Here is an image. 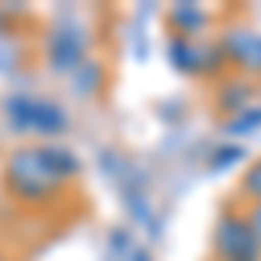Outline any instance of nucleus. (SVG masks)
<instances>
[{
  "label": "nucleus",
  "instance_id": "obj_1",
  "mask_svg": "<svg viewBox=\"0 0 261 261\" xmlns=\"http://www.w3.org/2000/svg\"><path fill=\"white\" fill-rule=\"evenodd\" d=\"M73 171H77V157L66 153L63 146H24L7 161V185L21 199L42 202Z\"/></svg>",
  "mask_w": 261,
  "mask_h": 261
},
{
  "label": "nucleus",
  "instance_id": "obj_2",
  "mask_svg": "<svg viewBox=\"0 0 261 261\" xmlns=\"http://www.w3.org/2000/svg\"><path fill=\"white\" fill-rule=\"evenodd\" d=\"M7 115H11V125L14 129H24V133H42V136H53V133H63L66 129V115H63L60 105L42 98H7Z\"/></svg>",
  "mask_w": 261,
  "mask_h": 261
},
{
  "label": "nucleus",
  "instance_id": "obj_3",
  "mask_svg": "<svg viewBox=\"0 0 261 261\" xmlns=\"http://www.w3.org/2000/svg\"><path fill=\"white\" fill-rule=\"evenodd\" d=\"M216 251L223 261H261V241L251 223L226 213L216 226Z\"/></svg>",
  "mask_w": 261,
  "mask_h": 261
},
{
  "label": "nucleus",
  "instance_id": "obj_4",
  "mask_svg": "<svg viewBox=\"0 0 261 261\" xmlns=\"http://www.w3.org/2000/svg\"><path fill=\"white\" fill-rule=\"evenodd\" d=\"M87 53V35L81 24H56L49 35V63L56 70H77Z\"/></svg>",
  "mask_w": 261,
  "mask_h": 261
},
{
  "label": "nucleus",
  "instance_id": "obj_5",
  "mask_svg": "<svg viewBox=\"0 0 261 261\" xmlns=\"http://www.w3.org/2000/svg\"><path fill=\"white\" fill-rule=\"evenodd\" d=\"M223 53H226V60H233L237 66L251 70V73H261V32H251V28L226 32Z\"/></svg>",
  "mask_w": 261,
  "mask_h": 261
},
{
  "label": "nucleus",
  "instance_id": "obj_6",
  "mask_svg": "<svg viewBox=\"0 0 261 261\" xmlns=\"http://www.w3.org/2000/svg\"><path fill=\"white\" fill-rule=\"evenodd\" d=\"M171 63L178 66V70H185V73H199V70H209L213 63H209V56L216 60L220 53L216 49H205V45H195L192 39H185V35H178V39L171 42Z\"/></svg>",
  "mask_w": 261,
  "mask_h": 261
},
{
  "label": "nucleus",
  "instance_id": "obj_7",
  "mask_svg": "<svg viewBox=\"0 0 261 261\" xmlns=\"http://www.w3.org/2000/svg\"><path fill=\"white\" fill-rule=\"evenodd\" d=\"M105 261H150V254H146V251H143V247L133 241L125 230H115V233L108 237Z\"/></svg>",
  "mask_w": 261,
  "mask_h": 261
},
{
  "label": "nucleus",
  "instance_id": "obj_8",
  "mask_svg": "<svg viewBox=\"0 0 261 261\" xmlns=\"http://www.w3.org/2000/svg\"><path fill=\"white\" fill-rule=\"evenodd\" d=\"M171 24H174L178 32H185V39H188V35H195L202 24H205V11L195 7V4H178V7L171 11Z\"/></svg>",
  "mask_w": 261,
  "mask_h": 261
},
{
  "label": "nucleus",
  "instance_id": "obj_9",
  "mask_svg": "<svg viewBox=\"0 0 261 261\" xmlns=\"http://www.w3.org/2000/svg\"><path fill=\"white\" fill-rule=\"evenodd\" d=\"M258 125H261V108H251V112H237V119L226 122V133L244 136V133H251V129H258Z\"/></svg>",
  "mask_w": 261,
  "mask_h": 261
},
{
  "label": "nucleus",
  "instance_id": "obj_10",
  "mask_svg": "<svg viewBox=\"0 0 261 261\" xmlns=\"http://www.w3.org/2000/svg\"><path fill=\"white\" fill-rule=\"evenodd\" d=\"M244 192L261 205V161H254L247 167V174H244Z\"/></svg>",
  "mask_w": 261,
  "mask_h": 261
},
{
  "label": "nucleus",
  "instance_id": "obj_11",
  "mask_svg": "<svg viewBox=\"0 0 261 261\" xmlns=\"http://www.w3.org/2000/svg\"><path fill=\"white\" fill-rule=\"evenodd\" d=\"M237 161H244V150L237 146V143H230V146L216 150V157H213V167H216V171H226L230 164H237Z\"/></svg>",
  "mask_w": 261,
  "mask_h": 261
},
{
  "label": "nucleus",
  "instance_id": "obj_12",
  "mask_svg": "<svg viewBox=\"0 0 261 261\" xmlns=\"http://www.w3.org/2000/svg\"><path fill=\"white\" fill-rule=\"evenodd\" d=\"M251 230H254V233H258V241H261V205H254V213H251Z\"/></svg>",
  "mask_w": 261,
  "mask_h": 261
},
{
  "label": "nucleus",
  "instance_id": "obj_13",
  "mask_svg": "<svg viewBox=\"0 0 261 261\" xmlns=\"http://www.w3.org/2000/svg\"><path fill=\"white\" fill-rule=\"evenodd\" d=\"M0 261H4V258H0Z\"/></svg>",
  "mask_w": 261,
  "mask_h": 261
}]
</instances>
